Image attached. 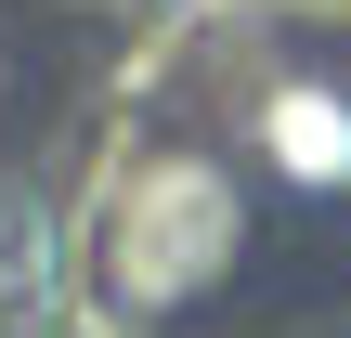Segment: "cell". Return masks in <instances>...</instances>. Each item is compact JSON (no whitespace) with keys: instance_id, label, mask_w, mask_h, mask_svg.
<instances>
[{"instance_id":"cell-3","label":"cell","mask_w":351,"mask_h":338,"mask_svg":"<svg viewBox=\"0 0 351 338\" xmlns=\"http://www.w3.org/2000/svg\"><path fill=\"white\" fill-rule=\"evenodd\" d=\"M39 274H52V234H39V208H26V182L0 169V313H13V300H26Z\"/></svg>"},{"instance_id":"cell-4","label":"cell","mask_w":351,"mask_h":338,"mask_svg":"<svg viewBox=\"0 0 351 338\" xmlns=\"http://www.w3.org/2000/svg\"><path fill=\"white\" fill-rule=\"evenodd\" d=\"M0 78H13V52H0Z\"/></svg>"},{"instance_id":"cell-2","label":"cell","mask_w":351,"mask_h":338,"mask_svg":"<svg viewBox=\"0 0 351 338\" xmlns=\"http://www.w3.org/2000/svg\"><path fill=\"white\" fill-rule=\"evenodd\" d=\"M208 143H221L274 208H339V195H351V39L274 26V39L234 65Z\"/></svg>"},{"instance_id":"cell-1","label":"cell","mask_w":351,"mask_h":338,"mask_svg":"<svg viewBox=\"0 0 351 338\" xmlns=\"http://www.w3.org/2000/svg\"><path fill=\"white\" fill-rule=\"evenodd\" d=\"M274 221H287V208H274L208 130H143V143L104 156L78 234H65V261H78V287H91L104 326L182 338V326H208V313L261 274Z\"/></svg>"}]
</instances>
